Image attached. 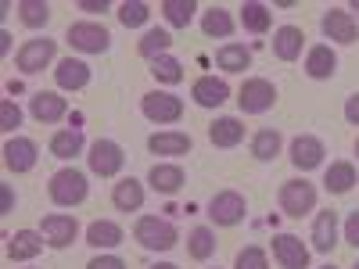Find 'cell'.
<instances>
[{
    "label": "cell",
    "instance_id": "obj_36",
    "mask_svg": "<svg viewBox=\"0 0 359 269\" xmlns=\"http://www.w3.org/2000/svg\"><path fill=\"white\" fill-rule=\"evenodd\" d=\"M18 18L29 29H43L50 22V4L47 0H18Z\"/></svg>",
    "mask_w": 359,
    "mask_h": 269
},
{
    "label": "cell",
    "instance_id": "obj_14",
    "mask_svg": "<svg viewBox=\"0 0 359 269\" xmlns=\"http://www.w3.org/2000/svg\"><path fill=\"white\" fill-rule=\"evenodd\" d=\"M269 244H273V258H277L284 269H309V248L302 244V237L277 233Z\"/></svg>",
    "mask_w": 359,
    "mask_h": 269
},
{
    "label": "cell",
    "instance_id": "obj_37",
    "mask_svg": "<svg viewBox=\"0 0 359 269\" xmlns=\"http://www.w3.org/2000/svg\"><path fill=\"white\" fill-rule=\"evenodd\" d=\"M151 76L158 83H165V86H176V83H184V65H180L172 54H165V57H158V62H151Z\"/></svg>",
    "mask_w": 359,
    "mask_h": 269
},
{
    "label": "cell",
    "instance_id": "obj_22",
    "mask_svg": "<svg viewBox=\"0 0 359 269\" xmlns=\"http://www.w3.org/2000/svg\"><path fill=\"white\" fill-rule=\"evenodd\" d=\"M184 169L180 165H172V162H158V165H151V172H147V184H151V191L155 194H176L180 187H184Z\"/></svg>",
    "mask_w": 359,
    "mask_h": 269
},
{
    "label": "cell",
    "instance_id": "obj_33",
    "mask_svg": "<svg viewBox=\"0 0 359 269\" xmlns=\"http://www.w3.org/2000/svg\"><path fill=\"white\" fill-rule=\"evenodd\" d=\"M280 147H284V137H280L277 130H259V133L252 137V155H255L259 162H273V158L280 155Z\"/></svg>",
    "mask_w": 359,
    "mask_h": 269
},
{
    "label": "cell",
    "instance_id": "obj_48",
    "mask_svg": "<svg viewBox=\"0 0 359 269\" xmlns=\"http://www.w3.org/2000/svg\"><path fill=\"white\" fill-rule=\"evenodd\" d=\"M352 11H355V15H359V0H352Z\"/></svg>",
    "mask_w": 359,
    "mask_h": 269
},
{
    "label": "cell",
    "instance_id": "obj_27",
    "mask_svg": "<svg viewBox=\"0 0 359 269\" xmlns=\"http://www.w3.org/2000/svg\"><path fill=\"white\" fill-rule=\"evenodd\" d=\"M201 33H205L208 40H226V36H233V18H230V11L212 4V8L201 15Z\"/></svg>",
    "mask_w": 359,
    "mask_h": 269
},
{
    "label": "cell",
    "instance_id": "obj_25",
    "mask_svg": "<svg viewBox=\"0 0 359 269\" xmlns=\"http://www.w3.org/2000/svg\"><path fill=\"white\" fill-rule=\"evenodd\" d=\"M334 72H338V54L327 43L309 47V54H306V76L309 79H331Z\"/></svg>",
    "mask_w": 359,
    "mask_h": 269
},
{
    "label": "cell",
    "instance_id": "obj_3",
    "mask_svg": "<svg viewBox=\"0 0 359 269\" xmlns=\"http://www.w3.org/2000/svg\"><path fill=\"white\" fill-rule=\"evenodd\" d=\"M280 212L291 216V219H302L309 216L313 208H316V187L309 184V179H287V184H280Z\"/></svg>",
    "mask_w": 359,
    "mask_h": 269
},
{
    "label": "cell",
    "instance_id": "obj_44",
    "mask_svg": "<svg viewBox=\"0 0 359 269\" xmlns=\"http://www.w3.org/2000/svg\"><path fill=\"white\" fill-rule=\"evenodd\" d=\"M345 118L352 126H359V94H352L348 101H345Z\"/></svg>",
    "mask_w": 359,
    "mask_h": 269
},
{
    "label": "cell",
    "instance_id": "obj_31",
    "mask_svg": "<svg viewBox=\"0 0 359 269\" xmlns=\"http://www.w3.org/2000/svg\"><path fill=\"white\" fill-rule=\"evenodd\" d=\"M79 151H83V133H79V130H57V133L50 137V155H54V158L69 162V158H76Z\"/></svg>",
    "mask_w": 359,
    "mask_h": 269
},
{
    "label": "cell",
    "instance_id": "obj_20",
    "mask_svg": "<svg viewBox=\"0 0 359 269\" xmlns=\"http://www.w3.org/2000/svg\"><path fill=\"white\" fill-rule=\"evenodd\" d=\"M334 244H338V212L323 208V212L313 219V248L320 255H331Z\"/></svg>",
    "mask_w": 359,
    "mask_h": 269
},
{
    "label": "cell",
    "instance_id": "obj_1",
    "mask_svg": "<svg viewBox=\"0 0 359 269\" xmlns=\"http://www.w3.org/2000/svg\"><path fill=\"white\" fill-rule=\"evenodd\" d=\"M47 194H50V201L57 205V208H76V205H83L86 201V194H90V184H86V172H79V169H57L54 176H50V184H47Z\"/></svg>",
    "mask_w": 359,
    "mask_h": 269
},
{
    "label": "cell",
    "instance_id": "obj_47",
    "mask_svg": "<svg viewBox=\"0 0 359 269\" xmlns=\"http://www.w3.org/2000/svg\"><path fill=\"white\" fill-rule=\"evenodd\" d=\"M151 269H180V265H172V262H155Z\"/></svg>",
    "mask_w": 359,
    "mask_h": 269
},
{
    "label": "cell",
    "instance_id": "obj_49",
    "mask_svg": "<svg viewBox=\"0 0 359 269\" xmlns=\"http://www.w3.org/2000/svg\"><path fill=\"white\" fill-rule=\"evenodd\" d=\"M355 155H359V140H355Z\"/></svg>",
    "mask_w": 359,
    "mask_h": 269
},
{
    "label": "cell",
    "instance_id": "obj_19",
    "mask_svg": "<svg viewBox=\"0 0 359 269\" xmlns=\"http://www.w3.org/2000/svg\"><path fill=\"white\" fill-rule=\"evenodd\" d=\"M194 147V140L187 133H180V130H165V133H155V137H147V151L151 155H169V158H180V155H187Z\"/></svg>",
    "mask_w": 359,
    "mask_h": 269
},
{
    "label": "cell",
    "instance_id": "obj_8",
    "mask_svg": "<svg viewBox=\"0 0 359 269\" xmlns=\"http://www.w3.org/2000/svg\"><path fill=\"white\" fill-rule=\"evenodd\" d=\"M65 40L76 50H83V54H104L111 47V33L104 25H97V22H76V25H69Z\"/></svg>",
    "mask_w": 359,
    "mask_h": 269
},
{
    "label": "cell",
    "instance_id": "obj_46",
    "mask_svg": "<svg viewBox=\"0 0 359 269\" xmlns=\"http://www.w3.org/2000/svg\"><path fill=\"white\" fill-rule=\"evenodd\" d=\"M11 50V33L4 29V33H0V54H8Z\"/></svg>",
    "mask_w": 359,
    "mask_h": 269
},
{
    "label": "cell",
    "instance_id": "obj_11",
    "mask_svg": "<svg viewBox=\"0 0 359 269\" xmlns=\"http://www.w3.org/2000/svg\"><path fill=\"white\" fill-rule=\"evenodd\" d=\"M320 29H323L327 40H338V43H355V40H359V22H355V15H352V11H341V8L323 11Z\"/></svg>",
    "mask_w": 359,
    "mask_h": 269
},
{
    "label": "cell",
    "instance_id": "obj_7",
    "mask_svg": "<svg viewBox=\"0 0 359 269\" xmlns=\"http://www.w3.org/2000/svg\"><path fill=\"white\" fill-rule=\"evenodd\" d=\"M86 162H90V172H94V176L111 179V176L123 172L126 155H123V147H118L115 140H94V144H90V155H86Z\"/></svg>",
    "mask_w": 359,
    "mask_h": 269
},
{
    "label": "cell",
    "instance_id": "obj_38",
    "mask_svg": "<svg viewBox=\"0 0 359 269\" xmlns=\"http://www.w3.org/2000/svg\"><path fill=\"white\" fill-rule=\"evenodd\" d=\"M147 18H151V4H144V0H126V4H118V22L126 29H140Z\"/></svg>",
    "mask_w": 359,
    "mask_h": 269
},
{
    "label": "cell",
    "instance_id": "obj_12",
    "mask_svg": "<svg viewBox=\"0 0 359 269\" xmlns=\"http://www.w3.org/2000/svg\"><path fill=\"white\" fill-rule=\"evenodd\" d=\"M287 155H291V165H294V169L309 172V169H320V165H323L327 147H323L320 137L302 133V137H294V140H291V151H287Z\"/></svg>",
    "mask_w": 359,
    "mask_h": 269
},
{
    "label": "cell",
    "instance_id": "obj_35",
    "mask_svg": "<svg viewBox=\"0 0 359 269\" xmlns=\"http://www.w3.org/2000/svg\"><path fill=\"white\" fill-rule=\"evenodd\" d=\"M194 11H198L194 0H162V15H165V22L172 29H187L191 18H194Z\"/></svg>",
    "mask_w": 359,
    "mask_h": 269
},
{
    "label": "cell",
    "instance_id": "obj_23",
    "mask_svg": "<svg viewBox=\"0 0 359 269\" xmlns=\"http://www.w3.org/2000/svg\"><path fill=\"white\" fill-rule=\"evenodd\" d=\"M54 83L62 90H83V86H90V65L79 62V57H62L54 69Z\"/></svg>",
    "mask_w": 359,
    "mask_h": 269
},
{
    "label": "cell",
    "instance_id": "obj_40",
    "mask_svg": "<svg viewBox=\"0 0 359 269\" xmlns=\"http://www.w3.org/2000/svg\"><path fill=\"white\" fill-rule=\"evenodd\" d=\"M18 126H22V108L15 101H0V130L15 133Z\"/></svg>",
    "mask_w": 359,
    "mask_h": 269
},
{
    "label": "cell",
    "instance_id": "obj_18",
    "mask_svg": "<svg viewBox=\"0 0 359 269\" xmlns=\"http://www.w3.org/2000/svg\"><path fill=\"white\" fill-rule=\"evenodd\" d=\"M43 233L40 230H18L15 237H8V258L11 262H29L43 251Z\"/></svg>",
    "mask_w": 359,
    "mask_h": 269
},
{
    "label": "cell",
    "instance_id": "obj_17",
    "mask_svg": "<svg viewBox=\"0 0 359 269\" xmlns=\"http://www.w3.org/2000/svg\"><path fill=\"white\" fill-rule=\"evenodd\" d=\"M123 241H126L123 226H118V223H111V219H94V223L86 226V244H90V248H97V251L118 248Z\"/></svg>",
    "mask_w": 359,
    "mask_h": 269
},
{
    "label": "cell",
    "instance_id": "obj_2",
    "mask_svg": "<svg viewBox=\"0 0 359 269\" xmlns=\"http://www.w3.org/2000/svg\"><path fill=\"white\" fill-rule=\"evenodd\" d=\"M133 237H137V244L147 248V251H172L176 241H180V233L169 219H158V216H140L137 226H133Z\"/></svg>",
    "mask_w": 359,
    "mask_h": 269
},
{
    "label": "cell",
    "instance_id": "obj_51",
    "mask_svg": "<svg viewBox=\"0 0 359 269\" xmlns=\"http://www.w3.org/2000/svg\"><path fill=\"white\" fill-rule=\"evenodd\" d=\"M355 269H359V262H355Z\"/></svg>",
    "mask_w": 359,
    "mask_h": 269
},
{
    "label": "cell",
    "instance_id": "obj_32",
    "mask_svg": "<svg viewBox=\"0 0 359 269\" xmlns=\"http://www.w3.org/2000/svg\"><path fill=\"white\" fill-rule=\"evenodd\" d=\"M187 255H191L194 262L212 258V255H216V233L208 230V226H194L191 237H187Z\"/></svg>",
    "mask_w": 359,
    "mask_h": 269
},
{
    "label": "cell",
    "instance_id": "obj_16",
    "mask_svg": "<svg viewBox=\"0 0 359 269\" xmlns=\"http://www.w3.org/2000/svg\"><path fill=\"white\" fill-rule=\"evenodd\" d=\"M191 97L198 108H219L230 97V86H226V79H216V76H198L191 86Z\"/></svg>",
    "mask_w": 359,
    "mask_h": 269
},
{
    "label": "cell",
    "instance_id": "obj_34",
    "mask_svg": "<svg viewBox=\"0 0 359 269\" xmlns=\"http://www.w3.org/2000/svg\"><path fill=\"white\" fill-rule=\"evenodd\" d=\"M269 22H273V15H269L266 4H259V0H245L241 4V25L248 33H266Z\"/></svg>",
    "mask_w": 359,
    "mask_h": 269
},
{
    "label": "cell",
    "instance_id": "obj_45",
    "mask_svg": "<svg viewBox=\"0 0 359 269\" xmlns=\"http://www.w3.org/2000/svg\"><path fill=\"white\" fill-rule=\"evenodd\" d=\"M79 11L97 15V11H108V4H104V0H79Z\"/></svg>",
    "mask_w": 359,
    "mask_h": 269
},
{
    "label": "cell",
    "instance_id": "obj_15",
    "mask_svg": "<svg viewBox=\"0 0 359 269\" xmlns=\"http://www.w3.org/2000/svg\"><path fill=\"white\" fill-rule=\"evenodd\" d=\"M29 115H33L36 123L50 126V123H62L69 115V104H65V97L50 94V90H40V94H33V101H29Z\"/></svg>",
    "mask_w": 359,
    "mask_h": 269
},
{
    "label": "cell",
    "instance_id": "obj_43",
    "mask_svg": "<svg viewBox=\"0 0 359 269\" xmlns=\"http://www.w3.org/2000/svg\"><path fill=\"white\" fill-rule=\"evenodd\" d=\"M11 208H15V194H11L8 184H0V216H8Z\"/></svg>",
    "mask_w": 359,
    "mask_h": 269
},
{
    "label": "cell",
    "instance_id": "obj_50",
    "mask_svg": "<svg viewBox=\"0 0 359 269\" xmlns=\"http://www.w3.org/2000/svg\"><path fill=\"white\" fill-rule=\"evenodd\" d=\"M323 269H334V265H323Z\"/></svg>",
    "mask_w": 359,
    "mask_h": 269
},
{
    "label": "cell",
    "instance_id": "obj_10",
    "mask_svg": "<svg viewBox=\"0 0 359 269\" xmlns=\"http://www.w3.org/2000/svg\"><path fill=\"white\" fill-rule=\"evenodd\" d=\"M40 233H43V241H47V248H69L76 237H79V223H76V216H62V212H54V216H43V223H40Z\"/></svg>",
    "mask_w": 359,
    "mask_h": 269
},
{
    "label": "cell",
    "instance_id": "obj_5",
    "mask_svg": "<svg viewBox=\"0 0 359 269\" xmlns=\"http://www.w3.org/2000/svg\"><path fill=\"white\" fill-rule=\"evenodd\" d=\"M277 104V86L269 79H245L241 90H237V108H241L245 115H262Z\"/></svg>",
    "mask_w": 359,
    "mask_h": 269
},
{
    "label": "cell",
    "instance_id": "obj_39",
    "mask_svg": "<svg viewBox=\"0 0 359 269\" xmlns=\"http://www.w3.org/2000/svg\"><path fill=\"white\" fill-rule=\"evenodd\" d=\"M233 269H269V258H266V251H262V248L248 244V248H241V251H237V258H233Z\"/></svg>",
    "mask_w": 359,
    "mask_h": 269
},
{
    "label": "cell",
    "instance_id": "obj_6",
    "mask_svg": "<svg viewBox=\"0 0 359 269\" xmlns=\"http://www.w3.org/2000/svg\"><path fill=\"white\" fill-rule=\"evenodd\" d=\"M54 54H57V40L36 36V40H25V43H22V50L15 54V65H18V72H25V76H36V72H43V69L54 62Z\"/></svg>",
    "mask_w": 359,
    "mask_h": 269
},
{
    "label": "cell",
    "instance_id": "obj_9",
    "mask_svg": "<svg viewBox=\"0 0 359 269\" xmlns=\"http://www.w3.org/2000/svg\"><path fill=\"white\" fill-rule=\"evenodd\" d=\"M245 216H248V201L237 191H219L212 201H208V219H212L216 226H237Z\"/></svg>",
    "mask_w": 359,
    "mask_h": 269
},
{
    "label": "cell",
    "instance_id": "obj_30",
    "mask_svg": "<svg viewBox=\"0 0 359 269\" xmlns=\"http://www.w3.org/2000/svg\"><path fill=\"white\" fill-rule=\"evenodd\" d=\"M169 47H172V36L165 33V29H147L144 40L137 43L140 57H147V62H158V57H165V54H169Z\"/></svg>",
    "mask_w": 359,
    "mask_h": 269
},
{
    "label": "cell",
    "instance_id": "obj_21",
    "mask_svg": "<svg viewBox=\"0 0 359 269\" xmlns=\"http://www.w3.org/2000/svg\"><path fill=\"white\" fill-rule=\"evenodd\" d=\"M302 47H306V33L298 25H280L273 33V54L280 62H298L302 57Z\"/></svg>",
    "mask_w": 359,
    "mask_h": 269
},
{
    "label": "cell",
    "instance_id": "obj_26",
    "mask_svg": "<svg viewBox=\"0 0 359 269\" xmlns=\"http://www.w3.org/2000/svg\"><path fill=\"white\" fill-rule=\"evenodd\" d=\"M208 140H212L216 147H237V144L245 140V126H241V118H233V115L216 118V123L208 126Z\"/></svg>",
    "mask_w": 359,
    "mask_h": 269
},
{
    "label": "cell",
    "instance_id": "obj_41",
    "mask_svg": "<svg viewBox=\"0 0 359 269\" xmlns=\"http://www.w3.org/2000/svg\"><path fill=\"white\" fill-rule=\"evenodd\" d=\"M86 269H126V262L118 255H97V258L86 262Z\"/></svg>",
    "mask_w": 359,
    "mask_h": 269
},
{
    "label": "cell",
    "instance_id": "obj_28",
    "mask_svg": "<svg viewBox=\"0 0 359 269\" xmlns=\"http://www.w3.org/2000/svg\"><path fill=\"white\" fill-rule=\"evenodd\" d=\"M216 65H219L223 72L237 76V72H245V69L252 65V50H248L245 43H223V47L216 50Z\"/></svg>",
    "mask_w": 359,
    "mask_h": 269
},
{
    "label": "cell",
    "instance_id": "obj_13",
    "mask_svg": "<svg viewBox=\"0 0 359 269\" xmlns=\"http://www.w3.org/2000/svg\"><path fill=\"white\" fill-rule=\"evenodd\" d=\"M36 158H40V147L29 137H8V144H4V165H8V172L22 176V172H29L36 165Z\"/></svg>",
    "mask_w": 359,
    "mask_h": 269
},
{
    "label": "cell",
    "instance_id": "obj_24",
    "mask_svg": "<svg viewBox=\"0 0 359 269\" xmlns=\"http://www.w3.org/2000/svg\"><path fill=\"white\" fill-rule=\"evenodd\" d=\"M111 205L118 208V212H140L144 208V184L133 176L118 179V184L111 187Z\"/></svg>",
    "mask_w": 359,
    "mask_h": 269
},
{
    "label": "cell",
    "instance_id": "obj_42",
    "mask_svg": "<svg viewBox=\"0 0 359 269\" xmlns=\"http://www.w3.org/2000/svg\"><path fill=\"white\" fill-rule=\"evenodd\" d=\"M345 241H348L352 248H359V208L345 219Z\"/></svg>",
    "mask_w": 359,
    "mask_h": 269
},
{
    "label": "cell",
    "instance_id": "obj_4",
    "mask_svg": "<svg viewBox=\"0 0 359 269\" xmlns=\"http://www.w3.org/2000/svg\"><path fill=\"white\" fill-rule=\"evenodd\" d=\"M140 115L147 118V123H180L184 118V101H180L176 94H165V90H151V94L140 97Z\"/></svg>",
    "mask_w": 359,
    "mask_h": 269
},
{
    "label": "cell",
    "instance_id": "obj_29",
    "mask_svg": "<svg viewBox=\"0 0 359 269\" xmlns=\"http://www.w3.org/2000/svg\"><path fill=\"white\" fill-rule=\"evenodd\" d=\"M323 187L331 194H348L355 187V165L352 162H331V169L323 172Z\"/></svg>",
    "mask_w": 359,
    "mask_h": 269
}]
</instances>
